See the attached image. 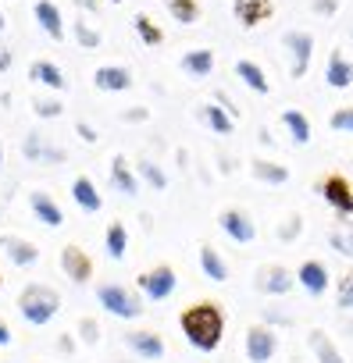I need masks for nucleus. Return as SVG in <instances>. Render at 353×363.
<instances>
[{
    "instance_id": "nucleus-1",
    "label": "nucleus",
    "mask_w": 353,
    "mask_h": 363,
    "mask_svg": "<svg viewBox=\"0 0 353 363\" xmlns=\"http://www.w3.org/2000/svg\"><path fill=\"white\" fill-rule=\"evenodd\" d=\"M179 328H183L186 342H190L197 352H214V349L222 345V338H225V313H222L218 303L200 299V303H193V306L183 310Z\"/></svg>"
},
{
    "instance_id": "nucleus-2",
    "label": "nucleus",
    "mask_w": 353,
    "mask_h": 363,
    "mask_svg": "<svg viewBox=\"0 0 353 363\" xmlns=\"http://www.w3.org/2000/svg\"><path fill=\"white\" fill-rule=\"evenodd\" d=\"M58 310H61V296H58V289H50V285L33 281V285H26L22 296H18V313H22L29 324H36V328L50 324V320L58 317Z\"/></svg>"
},
{
    "instance_id": "nucleus-3",
    "label": "nucleus",
    "mask_w": 353,
    "mask_h": 363,
    "mask_svg": "<svg viewBox=\"0 0 353 363\" xmlns=\"http://www.w3.org/2000/svg\"><path fill=\"white\" fill-rule=\"evenodd\" d=\"M97 303L111 313V317H121V320H136V317H143V296L139 292H132V289H125V285H118V281H107V285H100L97 289Z\"/></svg>"
},
{
    "instance_id": "nucleus-4",
    "label": "nucleus",
    "mask_w": 353,
    "mask_h": 363,
    "mask_svg": "<svg viewBox=\"0 0 353 363\" xmlns=\"http://www.w3.org/2000/svg\"><path fill=\"white\" fill-rule=\"evenodd\" d=\"M136 285H139L143 299L161 303V299H171V296H175V289H179V274H175L171 264H157L153 271H143V274L136 278Z\"/></svg>"
},
{
    "instance_id": "nucleus-5",
    "label": "nucleus",
    "mask_w": 353,
    "mask_h": 363,
    "mask_svg": "<svg viewBox=\"0 0 353 363\" xmlns=\"http://www.w3.org/2000/svg\"><path fill=\"white\" fill-rule=\"evenodd\" d=\"M282 47L289 50V75L303 79L310 72V57H314V36L307 29H286L282 33Z\"/></svg>"
},
{
    "instance_id": "nucleus-6",
    "label": "nucleus",
    "mask_w": 353,
    "mask_h": 363,
    "mask_svg": "<svg viewBox=\"0 0 353 363\" xmlns=\"http://www.w3.org/2000/svg\"><path fill=\"white\" fill-rule=\"evenodd\" d=\"M254 289L261 296H286L296 289V271H289L282 264H261L254 271Z\"/></svg>"
},
{
    "instance_id": "nucleus-7",
    "label": "nucleus",
    "mask_w": 353,
    "mask_h": 363,
    "mask_svg": "<svg viewBox=\"0 0 353 363\" xmlns=\"http://www.w3.org/2000/svg\"><path fill=\"white\" fill-rule=\"evenodd\" d=\"M317 196L339 214V218H353V186L342 178V174H328L317 182Z\"/></svg>"
},
{
    "instance_id": "nucleus-8",
    "label": "nucleus",
    "mask_w": 353,
    "mask_h": 363,
    "mask_svg": "<svg viewBox=\"0 0 353 363\" xmlns=\"http://www.w3.org/2000/svg\"><path fill=\"white\" fill-rule=\"evenodd\" d=\"M243 349H246V359H250V363H271L275 352H278V335H275V328H268V324L246 328Z\"/></svg>"
},
{
    "instance_id": "nucleus-9",
    "label": "nucleus",
    "mask_w": 353,
    "mask_h": 363,
    "mask_svg": "<svg viewBox=\"0 0 353 363\" xmlns=\"http://www.w3.org/2000/svg\"><path fill=\"white\" fill-rule=\"evenodd\" d=\"M218 228H222L232 242H239V246H246V242L257 239V225H254V218H250L246 211H239V207H225V211L218 214Z\"/></svg>"
},
{
    "instance_id": "nucleus-10",
    "label": "nucleus",
    "mask_w": 353,
    "mask_h": 363,
    "mask_svg": "<svg viewBox=\"0 0 353 363\" xmlns=\"http://www.w3.org/2000/svg\"><path fill=\"white\" fill-rule=\"evenodd\" d=\"M22 157L26 160H33V164H65V150L61 146H50L40 132H26V139H22Z\"/></svg>"
},
{
    "instance_id": "nucleus-11",
    "label": "nucleus",
    "mask_w": 353,
    "mask_h": 363,
    "mask_svg": "<svg viewBox=\"0 0 353 363\" xmlns=\"http://www.w3.org/2000/svg\"><path fill=\"white\" fill-rule=\"evenodd\" d=\"M232 15L243 29H257L275 15V0H232Z\"/></svg>"
},
{
    "instance_id": "nucleus-12",
    "label": "nucleus",
    "mask_w": 353,
    "mask_h": 363,
    "mask_svg": "<svg viewBox=\"0 0 353 363\" xmlns=\"http://www.w3.org/2000/svg\"><path fill=\"white\" fill-rule=\"evenodd\" d=\"M296 285L307 296H325V289H328V264L325 260H303L296 267Z\"/></svg>"
},
{
    "instance_id": "nucleus-13",
    "label": "nucleus",
    "mask_w": 353,
    "mask_h": 363,
    "mask_svg": "<svg viewBox=\"0 0 353 363\" xmlns=\"http://www.w3.org/2000/svg\"><path fill=\"white\" fill-rule=\"evenodd\" d=\"M93 86L100 93H125V89H132V72L125 65H100L93 72Z\"/></svg>"
},
{
    "instance_id": "nucleus-14",
    "label": "nucleus",
    "mask_w": 353,
    "mask_h": 363,
    "mask_svg": "<svg viewBox=\"0 0 353 363\" xmlns=\"http://www.w3.org/2000/svg\"><path fill=\"white\" fill-rule=\"evenodd\" d=\"M61 271H65L75 285H86V281L93 278V260L86 257V250L65 246V250H61Z\"/></svg>"
},
{
    "instance_id": "nucleus-15",
    "label": "nucleus",
    "mask_w": 353,
    "mask_h": 363,
    "mask_svg": "<svg viewBox=\"0 0 353 363\" xmlns=\"http://www.w3.org/2000/svg\"><path fill=\"white\" fill-rule=\"evenodd\" d=\"M111 186H114L121 196H139V174H136V167L125 160V153H114V157H111Z\"/></svg>"
},
{
    "instance_id": "nucleus-16",
    "label": "nucleus",
    "mask_w": 353,
    "mask_h": 363,
    "mask_svg": "<svg viewBox=\"0 0 353 363\" xmlns=\"http://www.w3.org/2000/svg\"><path fill=\"white\" fill-rule=\"evenodd\" d=\"M33 15H36L40 29H43L54 43H61V40H65V15H61V8L54 4V0H36Z\"/></svg>"
},
{
    "instance_id": "nucleus-17",
    "label": "nucleus",
    "mask_w": 353,
    "mask_h": 363,
    "mask_svg": "<svg viewBox=\"0 0 353 363\" xmlns=\"http://www.w3.org/2000/svg\"><path fill=\"white\" fill-rule=\"evenodd\" d=\"M29 207H33V214H36L40 225H47V228H61L65 225V211L58 207V200L50 193H43V189L29 193Z\"/></svg>"
},
{
    "instance_id": "nucleus-18",
    "label": "nucleus",
    "mask_w": 353,
    "mask_h": 363,
    "mask_svg": "<svg viewBox=\"0 0 353 363\" xmlns=\"http://www.w3.org/2000/svg\"><path fill=\"white\" fill-rule=\"evenodd\" d=\"M0 250L8 253V260H11L15 267H33V264L40 260L36 242H29V239H22V235H0Z\"/></svg>"
},
{
    "instance_id": "nucleus-19",
    "label": "nucleus",
    "mask_w": 353,
    "mask_h": 363,
    "mask_svg": "<svg viewBox=\"0 0 353 363\" xmlns=\"http://www.w3.org/2000/svg\"><path fill=\"white\" fill-rule=\"evenodd\" d=\"M125 345L139 359H161L164 356V338L157 331H125Z\"/></svg>"
},
{
    "instance_id": "nucleus-20",
    "label": "nucleus",
    "mask_w": 353,
    "mask_h": 363,
    "mask_svg": "<svg viewBox=\"0 0 353 363\" xmlns=\"http://www.w3.org/2000/svg\"><path fill=\"white\" fill-rule=\"evenodd\" d=\"M325 86L328 89H349L353 86V61L342 50H332V57L325 65Z\"/></svg>"
},
{
    "instance_id": "nucleus-21",
    "label": "nucleus",
    "mask_w": 353,
    "mask_h": 363,
    "mask_svg": "<svg viewBox=\"0 0 353 363\" xmlns=\"http://www.w3.org/2000/svg\"><path fill=\"white\" fill-rule=\"evenodd\" d=\"M236 79H239L246 89L261 93V96L271 93V79H268V72H264L257 61H250V57H239V61H236Z\"/></svg>"
},
{
    "instance_id": "nucleus-22",
    "label": "nucleus",
    "mask_w": 353,
    "mask_h": 363,
    "mask_svg": "<svg viewBox=\"0 0 353 363\" xmlns=\"http://www.w3.org/2000/svg\"><path fill=\"white\" fill-rule=\"evenodd\" d=\"M214 50H207V47H197V50H186L183 54V61H179V68L190 75V79H207L211 72H214Z\"/></svg>"
},
{
    "instance_id": "nucleus-23",
    "label": "nucleus",
    "mask_w": 353,
    "mask_h": 363,
    "mask_svg": "<svg viewBox=\"0 0 353 363\" xmlns=\"http://www.w3.org/2000/svg\"><path fill=\"white\" fill-rule=\"evenodd\" d=\"M197 260H200V271H204V278H211V281H229V264H225V257L211 246V242H204L200 250H197Z\"/></svg>"
},
{
    "instance_id": "nucleus-24",
    "label": "nucleus",
    "mask_w": 353,
    "mask_h": 363,
    "mask_svg": "<svg viewBox=\"0 0 353 363\" xmlns=\"http://www.w3.org/2000/svg\"><path fill=\"white\" fill-rule=\"evenodd\" d=\"M72 200H75L86 214H97V211L104 207V196L97 193V186H93L89 174H79V178L72 182Z\"/></svg>"
},
{
    "instance_id": "nucleus-25",
    "label": "nucleus",
    "mask_w": 353,
    "mask_h": 363,
    "mask_svg": "<svg viewBox=\"0 0 353 363\" xmlns=\"http://www.w3.org/2000/svg\"><path fill=\"white\" fill-rule=\"evenodd\" d=\"M29 79L40 82V86H47V89H54V93L68 89V79H65V72L54 61H33L29 65Z\"/></svg>"
},
{
    "instance_id": "nucleus-26",
    "label": "nucleus",
    "mask_w": 353,
    "mask_h": 363,
    "mask_svg": "<svg viewBox=\"0 0 353 363\" xmlns=\"http://www.w3.org/2000/svg\"><path fill=\"white\" fill-rule=\"evenodd\" d=\"M307 345H310V352H314L317 363H346L342 352H339V345L332 342V335H325L321 328L307 331Z\"/></svg>"
},
{
    "instance_id": "nucleus-27",
    "label": "nucleus",
    "mask_w": 353,
    "mask_h": 363,
    "mask_svg": "<svg viewBox=\"0 0 353 363\" xmlns=\"http://www.w3.org/2000/svg\"><path fill=\"white\" fill-rule=\"evenodd\" d=\"M250 174L257 182H268V186H286V182H289V167L278 164V160H264V157L250 160Z\"/></svg>"
},
{
    "instance_id": "nucleus-28",
    "label": "nucleus",
    "mask_w": 353,
    "mask_h": 363,
    "mask_svg": "<svg viewBox=\"0 0 353 363\" xmlns=\"http://www.w3.org/2000/svg\"><path fill=\"white\" fill-rule=\"evenodd\" d=\"M200 121H204L214 135H232V128H236V118H232L225 107H218L214 100L200 107Z\"/></svg>"
},
{
    "instance_id": "nucleus-29",
    "label": "nucleus",
    "mask_w": 353,
    "mask_h": 363,
    "mask_svg": "<svg viewBox=\"0 0 353 363\" xmlns=\"http://www.w3.org/2000/svg\"><path fill=\"white\" fill-rule=\"evenodd\" d=\"M282 125L293 135V146H307L310 143V121H307V114L300 107H286L282 111Z\"/></svg>"
},
{
    "instance_id": "nucleus-30",
    "label": "nucleus",
    "mask_w": 353,
    "mask_h": 363,
    "mask_svg": "<svg viewBox=\"0 0 353 363\" xmlns=\"http://www.w3.org/2000/svg\"><path fill=\"white\" fill-rule=\"evenodd\" d=\"M104 250L111 260H125V250H129V232L121 221H111L107 232H104Z\"/></svg>"
},
{
    "instance_id": "nucleus-31",
    "label": "nucleus",
    "mask_w": 353,
    "mask_h": 363,
    "mask_svg": "<svg viewBox=\"0 0 353 363\" xmlns=\"http://www.w3.org/2000/svg\"><path fill=\"white\" fill-rule=\"evenodd\" d=\"M164 8L179 26H197L200 22V4L197 0H164Z\"/></svg>"
},
{
    "instance_id": "nucleus-32",
    "label": "nucleus",
    "mask_w": 353,
    "mask_h": 363,
    "mask_svg": "<svg viewBox=\"0 0 353 363\" xmlns=\"http://www.w3.org/2000/svg\"><path fill=\"white\" fill-rule=\"evenodd\" d=\"M132 29H136V36L143 40V47H161V43H164V33H161V26H157L150 15H143V11L132 18Z\"/></svg>"
},
{
    "instance_id": "nucleus-33",
    "label": "nucleus",
    "mask_w": 353,
    "mask_h": 363,
    "mask_svg": "<svg viewBox=\"0 0 353 363\" xmlns=\"http://www.w3.org/2000/svg\"><path fill=\"white\" fill-rule=\"evenodd\" d=\"M132 167H136V174L146 182L153 193H164V189H168V174L161 171V164H153V160H139V164H132Z\"/></svg>"
},
{
    "instance_id": "nucleus-34",
    "label": "nucleus",
    "mask_w": 353,
    "mask_h": 363,
    "mask_svg": "<svg viewBox=\"0 0 353 363\" xmlns=\"http://www.w3.org/2000/svg\"><path fill=\"white\" fill-rule=\"evenodd\" d=\"M328 246L339 253V257H353V221H342L328 232Z\"/></svg>"
},
{
    "instance_id": "nucleus-35",
    "label": "nucleus",
    "mask_w": 353,
    "mask_h": 363,
    "mask_svg": "<svg viewBox=\"0 0 353 363\" xmlns=\"http://www.w3.org/2000/svg\"><path fill=\"white\" fill-rule=\"evenodd\" d=\"M72 33H75V43H79L82 50H100V43H104V33H100L97 26H89L86 18H79V22L72 26Z\"/></svg>"
},
{
    "instance_id": "nucleus-36",
    "label": "nucleus",
    "mask_w": 353,
    "mask_h": 363,
    "mask_svg": "<svg viewBox=\"0 0 353 363\" xmlns=\"http://www.w3.org/2000/svg\"><path fill=\"white\" fill-rule=\"evenodd\" d=\"M328 125H332V132H346V135H353V107H335L332 118H328Z\"/></svg>"
},
{
    "instance_id": "nucleus-37",
    "label": "nucleus",
    "mask_w": 353,
    "mask_h": 363,
    "mask_svg": "<svg viewBox=\"0 0 353 363\" xmlns=\"http://www.w3.org/2000/svg\"><path fill=\"white\" fill-rule=\"evenodd\" d=\"M335 303H339V310H353V271H346V274L339 278Z\"/></svg>"
},
{
    "instance_id": "nucleus-38",
    "label": "nucleus",
    "mask_w": 353,
    "mask_h": 363,
    "mask_svg": "<svg viewBox=\"0 0 353 363\" xmlns=\"http://www.w3.org/2000/svg\"><path fill=\"white\" fill-rule=\"evenodd\" d=\"M303 235V218L300 214H289L282 225H278V239L282 242H293V239H300Z\"/></svg>"
},
{
    "instance_id": "nucleus-39",
    "label": "nucleus",
    "mask_w": 353,
    "mask_h": 363,
    "mask_svg": "<svg viewBox=\"0 0 353 363\" xmlns=\"http://www.w3.org/2000/svg\"><path fill=\"white\" fill-rule=\"evenodd\" d=\"M79 338H82L86 345H97V342H100V324H97L93 317H82V320H79Z\"/></svg>"
},
{
    "instance_id": "nucleus-40",
    "label": "nucleus",
    "mask_w": 353,
    "mask_h": 363,
    "mask_svg": "<svg viewBox=\"0 0 353 363\" xmlns=\"http://www.w3.org/2000/svg\"><path fill=\"white\" fill-rule=\"evenodd\" d=\"M33 111H36V118H61L65 104H61V100H36Z\"/></svg>"
},
{
    "instance_id": "nucleus-41",
    "label": "nucleus",
    "mask_w": 353,
    "mask_h": 363,
    "mask_svg": "<svg viewBox=\"0 0 353 363\" xmlns=\"http://www.w3.org/2000/svg\"><path fill=\"white\" fill-rule=\"evenodd\" d=\"M310 11L317 18H335L339 15V0H310Z\"/></svg>"
},
{
    "instance_id": "nucleus-42",
    "label": "nucleus",
    "mask_w": 353,
    "mask_h": 363,
    "mask_svg": "<svg viewBox=\"0 0 353 363\" xmlns=\"http://www.w3.org/2000/svg\"><path fill=\"white\" fill-rule=\"evenodd\" d=\"M75 135H79L86 146H97V143H100V132H97L89 121H75Z\"/></svg>"
},
{
    "instance_id": "nucleus-43",
    "label": "nucleus",
    "mask_w": 353,
    "mask_h": 363,
    "mask_svg": "<svg viewBox=\"0 0 353 363\" xmlns=\"http://www.w3.org/2000/svg\"><path fill=\"white\" fill-rule=\"evenodd\" d=\"M146 118H150L146 107H129V111H121V121H132V125H136V121H146Z\"/></svg>"
},
{
    "instance_id": "nucleus-44",
    "label": "nucleus",
    "mask_w": 353,
    "mask_h": 363,
    "mask_svg": "<svg viewBox=\"0 0 353 363\" xmlns=\"http://www.w3.org/2000/svg\"><path fill=\"white\" fill-rule=\"evenodd\" d=\"M79 11H89V15H100V0H75Z\"/></svg>"
},
{
    "instance_id": "nucleus-45",
    "label": "nucleus",
    "mask_w": 353,
    "mask_h": 363,
    "mask_svg": "<svg viewBox=\"0 0 353 363\" xmlns=\"http://www.w3.org/2000/svg\"><path fill=\"white\" fill-rule=\"evenodd\" d=\"M264 320H268V328H271V324H293V317H286V313H275V310H271V313H264Z\"/></svg>"
},
{
    "instance_id": "nucleus-46",
    "label": "nucleus",
    "mask_w": 353,
    "mask_h": 363,
    "mask_svg": "<svg viewBox=\"0 0 353 363\" xmlns=\"http://www.w3.org/2000/svg\"><path fill=\"white\" fill-rule=\"evenodd\" d=\"M0 345H11V328L0 320Z\"/></svg>"
},
{
    "instance_id": "nucleus-47",
    "label": "nucleus",
    "mask_w": 353,
    "mask_h": 363,
    "mask_svg": "<svg viewBox=\"0 0 353 363\" xmlns=\"http://www.w3.org/2000/svg\"><path fill=\"white\" fill-rule=\"evenodd\" d=\"M11 61H15V57H11V50H0V72H8V68H11Z\"/></svg>"
},
{
    "instance_id": "nucleus-48",
    "label": "nucleus",
    "mask_w": 353,
    "mask_h": 363,
    "mask_svg": "<svg viewBox=\"0 0 353 363\" xmlns=\"http://www.w3.org/2000/svg\"><path fill=\"white\" fill-rule=\"evenodd\" d=\"M4 26H8V18H4V11H0V33H4Z\"/></svg>"
},
{
    "instance_id": "nucleus-49",
    "label": "nucleus",
    "mask_w": 353,
    "mask_h": 363,
    "mask_svg": "<svg viewBox=\"0 0 353 363\" xmlns=\"http://www.w3.org/2000/svg\"><path fill=\"white\" fill-rule=\"evenodd\" d=\"M0 164H4V143H0Z\"/></svg>"
},
{
    "instance_id": "nucleus-50",
    "label": "nucleus",
    "mask_w": 353,
    "mask_h": 363,
    "mask_svg": "<svg viewBox=\"0 0 353 363\" xmlns=\"http://www.w3.org/2000/svg\"><path fill=\"white\" fill-rule=\"evenodd\" d=\"M111 4H121V0H111Z\"/></svg>"
},
{
    "instance_id": "nucleus-51",
    "label": "nucleus",
    "mask_w": 353,
    "mask_h": 363,
    "mask_svg": "<svg viewBox=\"0 0 353 363\" xmlns=\"http://www.w3.org/2000/svg\"><path fill=\"white\" fill-rule=\"evenodd\" d=\"M222 363H232V359H222Z\"/></svg>"
},
{
    "instance_id": "nucleus-52",
    "label": "nucleus",
    "mask_w": 353,
    "mask_h": 363,
    "mask_svg": "<svg viewBox=\"0 0 353 363\" xmlns=\"http://www.w3.org/2000/svg\"><path fill=\"white\" fill-rule=\"evenodd\" d=\"M349 40H353V29H349Z\"/></svg>"
},
{
    "instance_id": "nucleus-53",
    "label": "nucleus",
    "mask_w": 353,
    "mask_h": 363,
    "mask_svg": "<svg viewBox=\"0 0 353 363\" xmlns=\"http://www.w3.org/2000/svg\"><path fill=\"white\" fill-rule=\"evenodd\" d=\"M0 281H4V278H0Z\"/></svg>"
}]
</instances>
